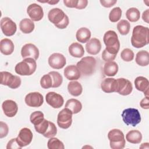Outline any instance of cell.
Wrapping results in <instances>:
<instances>
[{
  "label": "cell",
  "mask_w": 149,
  "mask_h": 149,
  "mask_svg": "<svg viewBox=\"0 0 149 149\" xmlns=\"http://www.w3.org/2000/svg\"><path fill=\"white\" fill-rule=\"evenodd\" d=\"M132 45L136 48L144 47L149 43V29L147 27L137 25L133 29Z\"/></svg>",
  "instance_id": "cell-1"
},
{
  "label": "cell",
  "mask_w": 149,
  "mask_h": 149,
  "mask_svg": "<svg viewBox=\"0 0 149 149\" xmlns=\"http://www.w3.org/2000/svg\"><path fill=\"white\" fill-rule=\"evenodd\" d=\"M48 18L49 22L60 29L66 28L69 23L68 16L62 9L58 8H53L49 11Z\"/></svg>",
  "instance_id": "cell-2"
},
{
  "label": "cell",
  "mask_w": 149,
  "mask_h": 149,
  "mask_svg": "<svg viewBox=\"0 0 149 149\" xmlns=\"http://www.w3.org/2000/svg\"><path fill=\"white\" fill-rule=\"evenodd\" d=\"M104 42L105 49L109 53L116 55L120 48V42L116 33L113 30H108L104 35Z\"/></svg>",
  "instance_id": "cell-3"
},
{
  "label": "cell",
  "mask_w": 149,
  "mask_h": 149,
  "mask_svg": "<svg viewBox=\"0 0 149 149\" xmlns=\"http://www.w3.org/2000/svg\"><path fill=\"white\" fill-rule=\"evenodd\" d=\"M37 69L36 60L31 58L24 59L22 62L16 64L15 67V72L21 76H30Z\"/></svg>",
  "instance_id": "cell-4"
},
{
  "label": "cell",
  "mask_w": 149,
  "mask_h": 149,
  "mask_svg": "<svg viewBox=\"0 0 149 149\" xmlns=\"http://www.w3.org/2000/svg\"><path fill=\"white\" fill-rule=\"evenodd\" d=\"M97 61L93 56H86L79 61L76 66L81 74L83 76H90L95 71Z\"/></svg>",
  "instance_id": "cell-5"
},
{
  "label": "cell",
  "mask_w": 149,
  "mask_h": 149,
  "mask_svg": "<svg viewBox=\"0 0 149 149\" xmlns=\"http://www.w3.org/2000/svg\"><path fill=\"white\" fill-rule=\"evenodd\" d=\"M108 138L112 149H122L125 147L126 144L125 136L120 130L118 129L111 130L108 133Z\"/></svg>",
  "instance_id": "cell-6"
},
{
  "label": "cell",
  "mask_w": 149,
  "mask_h": 149,
  "mask_svg": "<svg viewBox=\"0 0 149 149\" xmlns=\"http://www.w3.org/2000/svg\"><path fill=\"white\" fill-rule=\"evenodd\" d=\"M122 118L123 122L127 125L135 127L140 123L141 120L140 112L138 109L128 108L124 109L122 113Z\"/></svg>",
  "instance_id": "cell-7"
},
{
  "label": "cell",
  "mask_w": 149,
  "mask_h": 149,
  "mask_svg": "<svg viewBox=\"0 0 149 149\" xmlns=\"http://www.w3.org/2000/svg\"><path fill=\"white\" fill-rule=\"evenodd\" d=\"M0 74L1 84L2 85L7 86L12 89H16L20 87L21 84V79L20 77L6 71L1 72Z\"/></svg>",
  "instance_id": "cell-8"
},
{
  "label": "cell",
  "mask_w": 149,
  "mask_h": 149,
  "mask_svg": "<svg viewBox=\"0 0 149 149\" xmlns=\"http://www.w3.org/2000/svg\"><path fill=\"white\" fill-rule=\"evenodd\" d=\"M72 112L68 108H65L58 114L57 124L59 127L68 129L72 123Z\"/></svg>",
  "instance_id": "cell-9"
},
{
  "label": "cell",
  "mask_w": 149,
  "mask_h": 149,
  "mask_svg": "<svg viewBox=\"0 0 149 149\" xmlns=\"http://www.w3.org/2000/svg\"><path fill=\"white\" fill-rule=\"evenodd\" d=\"M0 26L3 34L8 37L14 35L17 30L16 24L8 17H4L1 19Z\"/></svg>",
  "instance_id": "cell-10"
},
{
  "label": "cell",
  "mask_w": 149,
  "mask_h": 149,
  "mask_svg": "<svg viewBox=\"0 0 149 149\" xmlns=\"http://www.w3.org/2000/svg\"><path fill=\"white\" fill-rule=\"evenodd\" d=\"M24 101L29 107L38 108L42 105L44 98L42 95L38 92H31L26 95Z\"/></svg>",
  "instance_id": "cell-11"
},
{
  "label": "cell",
  "mask_w": 149,
  "mask_h": 149,
  "mask_svg": "<svg viewBox=\"0 0 149 149\" xmlns=\"http://www.w3.org/2000/svg\"><path fill=\"white\" fill-rule=\"evenodd\" d=\"M27 13L31 20L34 22L41 20L44 16L42 8L36 3L29 5L27 8Z\"/></svg>",
  "instance_id": "cell-12"
},
{
  "label": "cell",
  "mask_w": 149,
  "mask_h": 149,
  "mask_svg": "<svg viewBox=\"0 0 149 149\" xmlns=\"http://www.w3.org/2000/svg\"><path fill=\"white\" fill-rule=\"evenodd\" d=\"M33 133L27 127L22 128L19 133L16 140L21 147H25L30 144L33 140Z\"/></svg>",
  "instance_id": "cell-13"
},
{
  "label": "cell",
  "mask_w": 149,
  "mask_h": 149,
  "mask_svg": "<svg viewBox=\"0 0 149 149\" xmlns=\"http://www.w3.org/2000/svg\"><path fill=\"white\" fill-rule=\"evenodd\" d=\"M48 64L53 69H60L66 65L65 56L60 53H53L48 58Z\"/></svg>",
  "instance_id": "cell-14"
},
{
  "label": "cell",
  "mask_w": 149,
  "mask_h": 149,
  "mask_svg": "<svg viewBox=\"0 0 149 149\" xmlns=\"http://www.w3.org/2000/svg\"><path fill=\"white\" fill-rule=\"evenodd\" d=\"M40 52L38 48L31 43L24 45L21 49V55L23 59L31 58L37 60L39 57Z\"/></svg>",
  "instance_id": "cell-15"
},
{
  "label": "cell",
  "mask_w": 149,
  "mask_h": 149,
  "mask_svg": "<svg viewBox=\"0 0 149 149\" xmlns=\"http://www.w3.org/2000/svg\"><path fill=\"white\" fill-rule=\"evenodd\" d=\"M46 102L54 108H59L63 105V97L54 91L48 92L45 95Z\"/></svg>",
  "instance_id": "cell-16"
},
{
  "label": "cell",
  "mask_w": 149,
  "mask_h": 149,
  "mask_svg": "<svg viewBox=\"0 0 149 149\" xmlns=\"http://www.w3.org/2000/svg\"><path fill=\"white\" fill-rule=\"evenodd\" d=\"M118 82V87L116 92L122 95H129L133 90L132 83L126 79L119 78L116 79Z\"/></svg>",
  "instance_id": "cell-17"
},
{
  "label": "cell",
  "mask_w": 149,
  "mask_h": 149,
  "mask_svg": "<svg viewBox=\"0 0 149 149\" xmlns=\"http://www.w3.org/2000/svg\"><path fill=\"white\" fill-rule=\"evenodd\" d=\"M2 108L5 115L9 118L16 115L18 111V106L16 102L12 100H6L2 104Z\"/></svg>",
  "instance_id": "cell-18"
},
{
  "label": "cell",
  "mask_w": 149,
  "mask_h": 149,
  "mask_svg": "<svg viewBox=\"0 0 149 149\" xmlns=\"http://www.w3.org/2000/svg\"><path fill=\"white\" fill-rule=\"evenodd\" d=\"M118 87V82L116 79L112 77L104 79L101 83L102 90L106 93H112L116 92Z\"/></svg>",
  "instance_id": "cell-19"
},
{
  "label": "cell",
  "mask_w": 149,
  "mask_h": 149,
  "mask_svg": "<svg viewBox=\"0 0 149 149\" xmlns=\"http://www.w3.org/2000/svg\"><path fill=\"white\" fill-rule=\"evenodd\" d=\"M134 83L135 87L137 90L143 92L146 97H148L149 81L146 77L138 76L135 79Z\"/></svg>",
  "instance_id": "cell-20"
},
{
  "label": "cell",
  "mask_w": 149,
  "mask_h": 149,
  "mask_svg": "<svg viewBox=\"0 0 149 149\" xmlns=\"http://www.w3.org/2000/svg\"><path fill=\"white\" fill-rule=\"evenodd\" d=\"M101 49V43L97 38L90 39L86 44V49L88 54L93 55L98 54Z\"/></svg>",
  "instance_id": "cell-21"
},
{
  "label": "cell",
  "mask_w": 149,
  "mask_h": 149,
  "mask_svg": "<svg viewBox=\"0 0 149 149\" xmlns=\"http://www.w3.org/2000/svg\"><path fill=\"white\" fill-rule=\"evenodd\" d=\"M65 77L69 80H78L80 76L81 73L76 66L71 65L66 66L63 71Z\"/></svg>",
  "instance_id": "cell-22"
},
{
  "label": "cell",
  "mask_w": 149,
  "mask_h": 149,
  "mask_svg": "<svg viewBox=\"0 0 149 149\" xmlns=\"http://www.w3.org/2000/svg\"><path fill=\"white\" fill-rule=\"evenodd\" d=\"M14 44L11 40L5 38L1 40L0 50L3 55H9L12 54L14 51Z\"/></svg>",
  "instance_id": "cell-23"
},
{
  "label": "cell",
  "mask_w": 149,
  "mask_h": 149,
  "mask_svg": "<svg viewBox=\"0 0 149 149\" xmlns=\"http://www.w3.org/2000/svg\"><path fill=\"white\" fill-rule=\"evenodd\" d=\"M69 52L71 56L75 58H81L84 55V48L78 42H73L68 48Z\"/></svg>",
  "instance_id": "cell-24"
},
{
  "label": "cell",
  "mask_w": 149,
  "mask_h": 149,
  "mask_svg": "<svg viewBox=\"0 0 149 149\" xmlns=\"http://www.w3.org/2000/svg\"><path fill=\"white\" fill-rule=\"evenodd\" d=\"M91 35V31L88 29L86 27H81L77 31L76 37L79 42L86 43L89 41Z\"/></svg>",
  "instance_id": "cell-25"
},
{
  "label": "cell",
  "mask_w": 149,
  "mask_h": 149,
  "mask_svg": "<svg viewBox=\"0 0 149 149\" xmlns=\"http://www.w3.org/2000/svg\"><path fill=\"white\" fill-rule=\"evenodd\" d=\"M65 107L69 109L73 114H76L81 110L82 104L80 101L74 98H71L66 101Z\"/></svg>",
  "instance_id": "cell-26"
},
{
  "label": "cell",
  "mask_w": 149,
  "mask_h": 149,
  "mask_svg": "<svg viewBox=\"0 0 149 149\" xmlns=\"http://www.w3.org/2000/svg\"><path fill=\"white\" fill-rule=\"evenodd\" d=\"M35 27L33 21L28 18L22 19L19 23V28L22 33L24 34H29L31 33Z\"/></svg>",
  "instance_id": "cell-27"
},
{
  "label": "cell",
  "mask_w": 149,
  "mask_h": 149,
  "mask_svg": "<svg viewBox=\"0 0 149 149\" xmlns=\"http://www.w3.org/2000/svg\"><path fill=\"white\" fill-rule=\"evenodd\" d=\"M118 65L115 62H107L104 66V73L107 76H114L118 73Z\"/></svg>",
  "instance_id": "cell-28"
},
{
  "label": "cell",
  "mask_w": 149,
  "mask_h": 149,
  "mask_svg": "<svg viewBox=\"0 0 149 149\" xmlns=\"http://www.w3.org/2000/svg\"><path fill=\"white\" fill-rule=\"evenodd\" d=\"M135 61L136 63L139 66H147L149 64V54L148 51L144 50L139 51L136 55Z\"/></svg>",
  "instance_id": "cell-29"
},
{
  "label": "cell",
  "mask_w": 149,
  "mask_h": 149,
  "mask_svg": "<svg viewBox=\"0 0 149 149\" xmlns=\"http://www.w3.org/2000/svg\"><path fill=\"white\" fill-rule=\"evenodd\" d=\"M68 90L73 96H79L83 91V87L81 84L77 81H72L68 83Z\"/></svg>",
  "instance_id": "cell-30"
},
{
  "label": "cell",
  "mask_w": 149,
  "mask_h": 149,
  "mask_svg": "<svg viewBox=\"0 0 149 149\" xmlns=\"http://www.w3.org/2000/svg\"><path fill=\"white\" fill-rule=\"evenodd\" d=\"M126 139L130 143L139 144L142 140V134L138 130H132L126 134Z\"/></svg>",
  "instance_id": "cell-31"
},
{
  "label": "cell",
  "mask_w": 149,
  "mask_h": 149,
  "mask_svg": "<svg viewBox=\"0 0 149 149\" xmlns=\"http://www.w3.org/2000/svg\"><path fill=\"white\" fill-rule=\"evenodd\" d=\"M126 18L131 22H137L140 17V13L138 9L130 8L126 12Z\"/></svg>",
  "instance_id": "cell-32"
},
{
  "label": "cell",
  "mask_w": 149,
  "mask_h": 149,
  "mask_svg": "<svg viewBox=\"0 0 149 149\" xmlns=\"http://www.w3.org/2000/svg\"><path fill=\"white\" fill-rule=\"evenodd\" d=\"M130 24L126 20H121L117 24V29L121 35H126L129 33Z\"/></svg>",
  "instance_id": "cell-33"
},
{
  "label": "cell",
  "mask_w": 149,
  "mask_h": 149,
  "mask_svg": "<svg viewBox=\"0 0 149 149\" xmlns=\"http://www.w3.org/2000/svg\"><path fill=\"white\" fill-rule=\"evenodd\" d=\"M44 119V113L40 111L33 112V113H31L30 116V122L34 126L38 125L40 123H41Z\"/></svg>",
  "instance_id": "cell-34"
},
{
  "label": "cell",
  "mask_w": 149,
  "mask_h": 149,
  "mask_svg": "<svg viewBox=\"0 0 149 149\" xmlns=\"http://www.w3.org/2000/svg\"><path fill=\"white\" fill-rule=\"evenodd\" d=\"M47 147L49 149H64L63 143L56 137H51L47 143Z\"/></svg>",
  "instance_id": "cell-35"
},
{
  "label": "cell",
  "mask_w": 149,
  "mask_h": 149,
  "mask_svg": "<svg viewBox=\"0 0 149 149\" xmlns=\"http://www.w3.org/2000/svg\"><path fill=\"white\" fill-rule=\"evenodd\" d=\"M52 79V87L53 88L59 87L62 83L63 77L62 75L58 72L51 71L48 73Z\"/></svg>",
  "instance_id": "cell-36"
},
{
  "label": "cell",
  "mask_w": 149,
  "mask_h": 149,
  "mask_svg": "<svg viewBox=\"0 0 149 149\" xmlns=\"http://www.w3.org/2000/svg\"><path fill=\"white\" fill-rule=\"evenodd\" d=\"M122 16V10L119 7H115L113 8L109 14V19L112 23H115L119 20Z\"/></svg>",
  "instance_id": "cell-37"
},
{
  "label": "cell",
  "mask_w": 149,
  "mask_h": 149,
  "mask_svg": "<svg viewBox=\"0 0 149 149\" xmlns=\"http://www.w3.org/2000/svg\"><path fill=\"white\" fill-rule=\"evenodd\" d=\"M40 86L42 88L47 89L52 87V79L49 74H46L42 76L40 80Z\"/></svg>",
  "instance_id": "cell-38"
},
{
  "label": "cell",
  "mask_w": 149,
  "mask_h": 149,
  "mask_svg": "<svg viewBox=\"0 0 149 149\" xmlns=\"http://www.w3.org/2000/svg\"><path fill=\"white\" fill-rule=\"evenodd\" d=\"M134 52L129 48H125L120 53V57L125 62H130L134 59Z\"/></svg>",
  "instance_id": "cell-39"
},
{
  "label": "cell",
  "mask_w": 149,
  "mask_h": 149,
  "mask_svg": "<svg viewBox=\"0 0 149 149\" xmlns=\"http://www.w3.org/2000/svg\"><path fill=\"white\" fill-rule=\"evenodd\" d=\"M56 133H57V129L55 125L53 122L49 121L48 127L46 132L43 134V136L47 138H51V137H54L56 134Z\"/></svg>",
  "instance_id": "cell-40"
},
{
  "label": "cell",
  "mask_w": 149,
  "mask_h": 149,
  "mask_svg": "<svg viewBox=\"0 0 149 149\" xmlns=\"http://www.w3.org/2000/svg\"><path fill=\"white\" fill-rule=\"evenodd\" d=\"M49 122V120L44 119L41 123H40L38 125L34 126V128L36 129V131L37 132H38V133L41 134L43 135L46 132V131H47V130L48 127Z\"/></svg>",
  "instance_id": "cell-41"
},
{
  "label": "cell",
  "mask_w": 149,
  "mask_h": 149,
  "mask_svg": "<svg viewBox=\"0 0 149 149\" xmlns=\"http://www.w3.org/2000/svg\"><path fill=\"white\" fill-rule=\"evenodd\" d=\"M9 132V127L7 124L2 121L0 122V138L2 139L7 136Z\"/></svg>",
  "instance_id": "cell-42"
},
{
  "label": "cell",
  "mask_w": 149,
  "mask_h": 149,
  "mask_svg": "<svg viewBox=\"0 0 149 149\" xmlns=\"http://www.w3.org/2000/svg\"><path fill=\"white\" fill-rule=\"evenodd\" d=\"M115 55H113L109 52H108L105 49L103 51L102 53V59L105 61V62H109V61H113L115 58Z\"/></svg>",
  "instance_id": "cell-43"
},
{
  "label": "cell",
  "mask_w": 149,
  "mask_h": 149,
  "mask_svg": "<svg viewBox=\"0 0 149 149\" xmlns=\"http://www.w3.org/2000/svg\"><path fill=\"white\" fill-rule=\"evenodd\" d=\"M22 148V147H21L18 144L16 140V138L12 139L10 141H8L6 146L7 149H20Z\"/></svg>",
  "instance_id": "cell-44"
},
{
  "label": "cell",
  "mask_w": 149,
  "mask_h": 149,
  "mask_svg": "<svg viewBox=\"0 0 149 149\" xmlns=\"http://www.w3.org/2000/svg\"><path fill=\"white\" fill-rule=\"evenodd\" d=\"M100 2L102 5V6H103L104 7L111 8L117 2V1L116 0H107V1L100 0Z\"/></svg>",
  "instance_id": "cell-45"
},
{
  "label": "cell",
  "mask_w": 149,
  "mask_h": 149,
  "mask_svg": "<svg viewBox=\"0 0 149 149\" xmlns=\"http://www.w3.org/2000/svg\"><path fill=\"white\" fill-rule=\"evenodd\" d=\"M140 107L144 109H148L149 108V98L148 97H146L142 99L140 102Z\"/></svg>",
  "instance_id": "cell-46"
},
{
  "label": "cell",
  "mask_w": 149,
  "mask_h": 149,
  "mask_svg": "<svg viewBox=\"0 0 149 149\" xmlns=\"http://www.w3.org/2000/svg\"><path fill=\"white\" fill-rule=\"evenodd\" d=\"M65 5L68 8H76L77 0H63Z\"/></svg>",
  "instance_id": "cell-47"
},
{
  "label": "cell",
  "mask_w": 149,
  "mask_h": 149,
  "mask_svg": "<svg viewBox=\"0 0 149 149\" xmlns=\"http://www.w3.org/2000/svg\"><path fill=\"white\" fill-rule=\"evenodd\" d=\"M88 4L87 0H78L76 8L77 9H83L85 8Z\"/></svg>",
  "instance_id": "cell-48"
},
{
  "label": "cell",
  "mask_w": 149,
  "mask_h": 149,
  "mask_svg": "<svg viewBox=\"0 0 149 149\" xmlns=\"http://www.w3.org/2000/svg\"><path fill=\"white\" fill-rule=\"evenodd\" d=\"M142 19L143 21H144L147 23H149V9H146L145 11L143 12L142 15Z\"/></svg>",
  "instance_id": "cell-49"
},
{
  "label": "cell",
  "mask_w": 149,
  "mask_h": 149,
  "mask_svg": "<svg viewBox=\"0 0 149 149\" xmlns=\"http://www.w3.org/2000/svg\"><path fill=\"white\" fill-rule=\"evenodd\" d=\"M40 2H47L50 5H55L57 3L59 2V1H39Z\"/></svg>",
  "instance_id": "cell-50"
},
{
  "label": "cell",
  "mask_w": 149,
  "mask_h": 149,
  "mask_svg": "<svg viewBox=\"0 0 149 149\" xmlns=\"http://www.w3.org/2000/svg\"><path fill=\"white\" fill-rule=\"evenodd\" d=\"M149 144H148V143H143V144H141V146L140 147V148H146V146H148Z\"/></svg>",
  "instance_id": "cell-51"
}]
</instances>
